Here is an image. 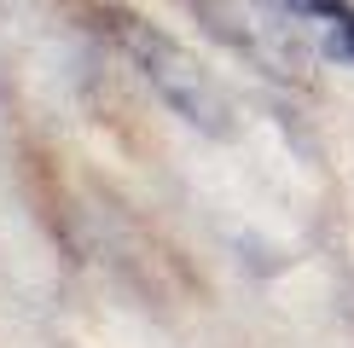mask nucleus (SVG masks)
Here are the masks:
<instances>
[{"mask_svg": "<svg viewBox=\"0 0 354 348\" xmlns=\"http://www.w3.org/2000/svg\"><path fill=\"white\" fill-rule=\"evenodd\" d=\"M297 6H302L308 23H319V29L331 35L337 52L354 58V6H348V0H297Z\"/></svg>", "mask_w": 354, "mask_h": 348, "instance_id": "nucleus-3", "label": "nucleus"}, {"mask_svg": "<svg viewBox=\"0 0 354 348\" xmlns=\"http://www.w3.org/2000/svg\"><path fill=\"white\" fill-rule=\"evenodd\" d=\"M192 6L256 70H268L279 81H308L314 47H308V18L297 0H192Z\"/></svg>", "mask_w": 354, "mask_h": 348, "instance_id": "nucleus-2", "label": "nucleus"}, {"mask_svg": "<svg viewBox=\"0 0 354 348\" xmlns=\"http://www.w3.org/2000/svg\"><path fill=\"white\" fill-rule=\"evenodd\" d=\"M111 41L122 47V58L145 76V87H151L157 99L174 110V116H186L192 128H203V134H227V93L215 87V76H203L198 70V58H192L180 41H169L163 29H151V23H140L134 12H111Z\"/></svg>", "mask_w": 354, "mask_h": 348, "instance_id": "nucleus-1", "label": "nucleus"}]
</instances>
